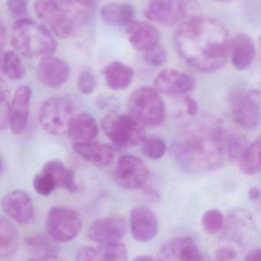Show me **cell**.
Returning <instances> with one entry per match:
<instances>
[{"label": "cell", "instance_id": "20", "mask_svg": "<svg viewBox=\"0 0 261 261\" xmlns=\"http://www.w3.org/2000/svg\"><path fill=\"white\" fill-rule=\"evenodd\" d=\"M73 148L83 159L99 168L108 167L114 158V151L110 146L96 141L77 143L73 144Z\"/></svg>", "mask_w": 261, "mask_h": 261}, {"label": "cell", "instance_id": "49", "mask_svg": "<svg viewBox=\"0 0 261 261\" xmlns=\"http://www.w3.org/2000/svg\"><path fill=\"white\" fill-rule=\"evenodd\" d=\"M133 261H156V260L150 256L141 255L133 259Z\"/></svg>", "mask_w": 261, "mask_h": 261}, {"label": "cell", "instance_id": "33", "mask_svg": "<svg viewBox=\"0 0 261 261\" xmlns=\"http://www.w3.org/2000/svg\"><path fill=\"white\" fill-rule=\"evenodd\" d=\"M225 219L220 210L213 208L204 213L202 225L204 231L208 234H216L223 228Z\"/></svg>", "mask_w": 261, "mask_h": 261}, {"label": "cell", "instance_id": "26", "mask_svg": "<svg viewBox=\"0 0 261 261\" xmlns=\"http://www.w3.org/2000/svg\"><path fill=\"white\" fill-rule=\"evenodd\" d=\"M135 11L127 3H109L101 10L102 19L107 24L114 26H125L133 21Z\"/></svg>", "mask_w": 261, "mask_h": 261}, {"label": "cell", "instance_id": "34", "mask_svg": "<svg viewBox=\"0 0 261 261\" xmlns=\"http://www.w3.org/2000/svg\"><path fill=\"white\" fill-rule=\"evenodd\" d=\"M33 187L35 191L40 196H49L58 187L49 175L41 171L34 177Z\"/></svg>", "mask_w": 261, "mask_h": 261}, {"label": "cell", "instance_id": "23", "mask_svg": "<svg viewBox=\"0 0 261 261\" xmlns=\"http://www.w3.org/2000/svg\"><path fill=\"white\" fill-rule=\"evenodd\" d=\"M104 80L112 90H123L130 87L134 77V71L124 63L114 61L104 69Z\"/></svg>", "mask_w": 261, "mask_h": 261}, {"label": "cell", "instance_id": "11", "mask_svg": "<svg viewBox=\"0 0 261 261\" xmlns=\"http://www.w3.org/2000/svg\"><path fill=\"white\" fill-rule=\"evenodd\" d=\"M127 231V224L119 216H107L97 219L87 230V239L99 245L121 242Z\"/></svg>", "mask_w": 261, "mask_h": 261}, {"label": "cell", "instance_id": "25", "mask_svg": "<svg viewBox=\"0 0 261 261\" xmlns=\"http://www.w3.org/2000/svg\"><path fill=\"white\" fill-rule=\"evenodd\" d=\"M41 171L49 175L58 187L65 189L70 193H77L79 190L75 173L61 161L58 160L48 161L43 166Z\"/></svg>", "mask_w": 261, "mask_h": 261}, {"label": "cell", "instance_id": "32", "mask_svg": "<svg viewBox=\"0 0 261 261\" xmlns=\"http://www.w3.org/2000/svg\"><path fill=\"white\" fill-rule=\"evenodd\" d=\"M141 150L149 159L156 161L164 156L167 151V145L159 137L147 136L141 143Z\"/></svg>", "mask_w": 261, "mask_h": 261}, {"label": "cell", "instance_id": "42", "mask_svg": "<svg viewBox=\"0 0 261 261\" xmlns=\"http://www.w3.org/2000/svg\"><path fill=\"white\" fill-rule=\"evenodd\" d=\"M96 248L93 247L84 246L78 250L75 261H95Z\"/></svg>", "mask_w": 261, "mask_h": 261}, {"label": "cell", "instance_id": "39", "mask_svg": "<svg viewBox=\"0 0 261 261\" xmlns=\"http://www.w3.org/2000/svg\"><path fill=\"white\" fill-rule=\"evenodd\" d=\"M26 243L31 250H35L38 252L45 251L48 254H50V250L53 248L50 243L44 237H41V236H32L28 238Z\"/></svg>", "mask_w": 261, "mask_h": 261}, {"label": "cell", "instance_id": "41", "mask_svg": "<svg viewBox=\"0 0 261 261\" xmlns=\"http://www.w3.org/2000/svg\"><path fill=\"white\" fill-rule=\"evenodd\" d=\"M217 261H232L237 257V253L230 247H221L215 253Z\"/></svg>", "mask_w": 261, "mask_h": 261}, {"label": "cell", "instance_id": "52", "mask_svg": "<svg viewBox=\"0 0 261 261\" xmlns=\"http://www.w3.org/2000/svg\"><path fill=\"white\" fill-rule=\"evenodd\" d=\"M260 44H261V35H260Z\"/></svg>", "mask_w": 261, "mask_h": 261}, {"label": "cell", "instance_id": "13", "mask_svg": "<svg viewBox=\"0 0 261 261\" xmlns=\"http://www.w3.org/2000/svg\"><path fill=\"white\" fill-rule=\"evenodd\" d=\"M260 107V104L251 99L248 93L236 94L231 101V114L234 122L243 129H256L261 122Z\"/></svg>", "mask_w": 261, "mask_h": 261}, {"label": "cell", "instance_id": "8", "mask_svg": "<svg viewBox=\"0 0 261 261\" xmlns=\"http://www.w3.org/2000/svg\"><path fill=\"white\" fill-rule=\"evenodd\" d=\"M34 11L38 19L58 38L65 39L75 27L55 0H35Z\"/></svg>", "mask_w": 261, "mask_h": 261}, {"label": "cell", "instance_id": "38", "mask_svg": "<svg viewBox=\"0 0 261 261\" xmlns=\"http://www.w3.org/2000/svg\"><path fill=\"white\" fill-rule=\"evenodd\" d=\"M144 61L152 67H159L167 61V53L163 47L157 45L148 51L144 52Z\"/></svg>", "mask_w": 261, "mask_h": 261}, {"label": "cell", "instance_id": "37", "mask_svg": "<svg viewBox=\"0 0 261 261\" xmlns=\"http://www.w3.org/2000/svg\"><path fill=\"white\" fill-rule=\"evenodd\" d=\"M1 102H0V124L1 129L4 130L9 126V90L4 81H1Z\"/></svg>", "mask_w": 261, "mask_h": 261}, {"label": "cell", "instance_id": "40", "mask_svg": "<svg viewBox=\"0 0 261 261\" xmlns=\"http://www.w3.org/2000/svg\"><path fill=\"white\" fill-rule=\"evenodd\" d=\"M29 0H8L7 7L10 13L15 17L24 18L27 12Z\"/></svg>", "mask_w": 261, "mask_h": 261}, {"label": "cell", "instance_id": "6", "mask_svg": "<svg viewBox=\"0 0 261 261\" xmlns=\"http://www.w3.org/2000/svg\"><path fill=\"white\" fill-rule=\"evenodd\" d=\"M102 128L116 145L124 148L141 144L147 137L145 126L131 114L108 115L103 119Z\"/></svg>", "mask_w": 261, "mask_h": 261}, {"label": "cell", "instance_id": "9", "mask_svg": "<svg viewBox=\"0 0 261 261\" xmlns=\"http://www.w3.org/2000/svg\"><path fill=\"white\" fill-rule=\"evenodd\" d=\"M149 176L150 170L147 164L133 155L121 156L113 173L116 184L127 190H137L145 187Z\"/></svg>", "mask_w": 261, "mask_h": 261}, {"label": "cell", "instance_id": "10", "mask_svg": "<svg viewBox=\"0 0 261 261\" xmlns=\"http://www.w3.org/2000/svg\"><path fill=\"white\" fill-rule=\"evenodd\" d=\"M186 14L185 0H151L144 12L150 21L164 26L179 24Z\"/></svg>", "mask_w": 261, "mask_h": 261}, {"label": "cell", "instance_id": "3", "mask_svg": "<svg viewBox=\"0 0 261 261\" xmlns=\"http://www.w3.org/2000/svg\"><path fill=\"white\" fill-rule=\"evenodd\" d=\"M12 30L11 44L21 56L44 58L56 50V41L44 24L21 18L14 23Z\"/></svg>", "mask_w": 261, "mask_h": 261}, {"label": "cell", "instance_id": "50", "mask_svg": "<svg viewBox=\"0 0 261 261\" xmlns=\"http://www.w3.org/2000/svg\"><path fill=\"white\" fill-rule=\"evenodd\" d=\"M258 202L259 205H260V210H261V196H260V199H259V201H258V202Z\"/></svg>", "mask_w": 261, "mask_h": 261}, {"label": "cell", "instance_id": "5", "mask_svg": "<svg viewBox=\"0 0 261 261\" xmlns=\"http://www.w3.org/2000/svg\"><path fill=\"white\" fill-rule=\"evenodd\" d=\"M130 114L144 126L157 127L165 117V107L156 89L142 87L135 90L128 102Z\"/></svg>", "mask_w": 261, "mask_h": 261}, {"label": "cell", "instance_id": "2", "mask_svg": "<svg viewBox=\"0 0 261 261\" xmlns=\"http://www.w3.org/2000/svg\"><path fill=\"white\" fill-rule=\"evenodd\" d=\"M227 132L220 120L204 116L188 123L173 143L171 151L179 165L186 172L212 171L223 163L226 151Z\"/></svg>", "mask_w": 261, "mask_h": 261}, {"label": "cell", "instance_id": "22", "mask_svg": "<svg viewBox=\"0 0 261 261\" xmlns=\"http://www.w3.org/2000/svg\"><path fill=\"white\" fill-rule=\"evenodd\" d=\"M67 133L74 144L93 141L98 134V122L92 115L80 113L72 121Z\"/></svg>", "mask_w": 261, "mask_h": 261}, {"label": "cell", "instance_id": "7", "mask_svg": "<svg viewBox=\"0 0 261 261\" xmlns=\"http://www.w3.org/2000/svg\"><path fill=\"white\" fill-rule=\"evenodd\" d=\"M82 219L79 213L67 206H54L47 213L45 228L54 242H72L81 231Z\"/></svg>", "mask_w": 261, "mask_h": 261}, {"label": "cell", "instance_id": "16", "mask_svg": "<svg viewBox=\"0 0 261 261\" xmlns=\"http://www.w3.org/2000/svg\"><path fill=\"white\" fill-rule=\"evenodd\" d=\"M70 72L69 64L64 60L50 55L41 58L37 68V76L43 85L56 89L67 82Z\"/></svg>", "mask_w": 261, "mask_h": 261}, {"label": "cell", "instance_id": "4", "mask_svg": "<svg viewBox=\"0 0 261 261\" xmlns=\"http://www.w3.org/2000/svg\"><path fill=\"white\" fill-rule=\"evenodd\" d=\"M76 105L67 96H55L43 102L38 112V122L46 132L62 135L68 132L75 119Z\"/></svg>", "mask_w": 261, "mask_h": 261}, {"label": "cell", "instance_id": "17", "mask_svg": "<svg viewBox=\"0 0 261 261\" xmlns=\"http://www.w3.org/2000/svg\"><path fill=\"white\" fill-rule=\"evenodd\" d=\"M130 229L134 239L141 243L153 240L159 231V221L154 212L145 206L136 207L130 213Z\"/></svg>", "mask_w": 261, "mask_h": 261}, {"label": "cell", "instance_id": "27", "mask_svg": "<svg viewBox=\"0 0 261 261\" xmlns=\"http://www.w3.org/2000/svg\"><path fill=\"white\" fill-rule=\"evenodd\" d=\"M239 168L245 175L261 173V135L245 147L239 159Z\"/></svg>", "mask_w": 261, "mask_h": 261}, {"label": "cell", "instance_id": "35", "mask_svg": "<svg viewBox=\"0 0 261 261\" xmlns=\"http://www.w3.org/2000/svg\"><path fill=\"white\" fill-rule=\"evenodd\" d=\"M245 147V139L242 135L227 132L226 151L231 159H239Z\"/></svg>", "mask_w": 261, "mask_h": 261}, {"label": "cell", "instance_id": "29", "mask_svg": "<svg viewBox=\"0 0 261 261\" xmlns=\"http://www.w3.org/2000/svg\"><path fill=\"white\" fill-rule=\"evenodd\" d=\"M253 225L252 217L245 210H234L230 213L228 219V233L234 240L242 239V230L250 228Z\"/></svg>", "mask_w": 261, "mask_h": 261}, {"label": "cell", "instance_id": "45", "mask_svg": "<svg viewBox=\"0 0 261 261\" xmlns=\"http://www.w3.org/2000/svg\"><path fill=\"white\" fill-rule=\"evenodd\" d=\"M261 196V190L259 187H253L248 191V198L252 202H257Z\"/></svg>", "mask_w": 261, "mask_h": 261}, {"label": "cell", "instance_id": "18", "mask_svg": "<svg viewBox=\"0 0 261 261\" xmlns=\"http://www.w3.org/2000/svg\"><path fill=\"white\" fill-rule=\"evenodd\" d=\"M32 90L26 85L16 89L9 107V126L12 133L20 135L29 122Z\"/></svg>", "mask_w": 261, "mask_h": 261}, {"label": "cell", "instance_id": "21", "mask_svg": "<svg viewBox=\"0 0 261 261\" xmlns=\"http://www.w3.org/2000/svg\"><path fill=\"white\" fill-rule=\"evenodd\" d=\"M231 51L233 66L239 70H246L255 59V44L246 34L234 37L231 43Z\"/></svg>", "mask_w": 261, "mask_h": 261}, {"label": "cell", "instance_id": "44", "mask_svg": "<svg viewBox=\"0 0 261 261\" xmlns=\"http://www.w3.org/2000/svg\"><path fill=\"white\" fill-rule=\"evenodd\" d=\"M27 261H65V260L56 254H50L38 256V257L29 259Z\"/></svg>", "mask_w": 261, "mask_h": 261}, {"label": "cell", "instance_id": "43", "mask_svg": "<svg viewBox=\"0 0 261 261\" xmlns=\"http://www.w3.org/2000/svg\"><path fill=\"white\" fill-rule=\"evenodd\" d=\"M185 104L188 116H192V117L197 116L199 110V103L194 98L190 96H185Z\"/></svg>", "mask_w": 261, "mask_h": 261}, {"label": "cell", "instance_id": "15", "mask_svg": "<svg viewBox=\"0 0 261 261\" xmlns=\"http://www.w3.org/2000/svg\"><path fill=\"white\" fill-rule=\"evenodd\" d=\"M155 89L168 96L188 94L195 87L194 80L186 73L174 69L159 72L154 79Z\"/></svg>", "mask_w": 261, "mask_h": 261}, {"label": "cell", "instance_id": "19", "mask_svg": "<svg viewBox=\"0 0 261 261\" xmlns=\"http://www.w3.org/2000/svg\"><path fill=\"white\" fill-rule=\"evenodd\" d=\"M126 32L132 47L139 51L144 53L159 45V31L150 23L132 21L126 27Z\"/></svg>", "mask_w": 261, "mask_h": 261}, {"label": "cell", "instance_id": "30", "mask_svg": "<svg viewBox=\"0 0 261 261\" xmlns=\"http://www.w3.org/2000/svg\"><path fill=\"white\" fill-rule=\"evenodd\" d=\"M1 69L3 73L9 79L13 81L21 79L26 72L21 59L18 58L17 54L10 50H8L2 55Z\"/></svg>", "mask_w": 261, "mask_h": 261}, {"label": "cell", "instance_id": "1", "mask_svg": "<svg viewBox=\"0 0 261 261\" xmlns=\"http://www.w3.org/2000/svg\"><path fill=\"white\" fill-rule=\"evenodd\" d=\"M178 55L188 66L202 73L222 68L231 50L225 26L210 17H191L178 28L173 36Z\"/></svg>", "mask_w": 261, "mask_h": 261}, {"label": "cell", "instance_id": "14", "mask_svg": "<svg viewBox=\"0 0 261 261\" xmlns=\"http://www.w3.org/2000/svg\"><path fill=\"white\" fill-rule=\"evenodd\" d=\"M2 208L11 219L20 225H29L35 219L33 202L23 190H13L2 199Z\"/></svg>", "mask_w": 261, "mask_h": 261}, {"label": "cell", "instance_id": "48", "mask_svg": "<svg viewBox=\"0 0 261 261\" xmlns=\"http://www.w3.org/2000/svg\"><path fill=\"white\" fill-rule=\"evenodd\" d=\"M6 35H7V32H6V26L4 25L3 21H1V24H0V41L1 42L0 43H1L2 48L6 43Z\"/></svg>", "mask_w": 261, "mask_h": 261}, {"label": "cell", "instance_id": "47", "mask_svg": "<svg viewBox=\"0 0 261 261\" xmlns=\"http://www.w3.org/2000/svg\"><path fill=\"white\" fill-rule=\"evenodd\" d=\"M248 96L254 99L256 102H258L261 105V91L258 90H252L248 92Z\"/></svg>", "mask_w": 261, "mask_h": 261}, {"label": "cell", "instance_id": "12", "mask_svg": "<svg viewBox=\"0 0 261 261\" xmlns=\"http://www.w3.org/2000/svg\"><path fill=\"white\" fill-rule=\"evenodd\" d=\"M158 261H207L190 237H177L165 242L157 253Z\"/></svg>", "mask_w": 261, "mask_h": 261}, {"label": "cell", "instance_id": "51", "mask_svg": "<svg viewBox=\"0 0 261 261\" xmlns=\"http://www.w3.org/2000/svg\"><path fill=\"white\" fill-rule=\"evenodd\" d=\"M214 1H216V2H224V1H228V0H214Z\"/></svg>", "mask_w": 261, "mask_h": 261}, {"label": "cell", "instance_id": "28", "mask_svg": "<svg viewBox=\"0 0 261 261\" xmlns=\"http://www.w3.org/2000/svg\"><path fill=\"white\" fill-rule=\"evenodd\" d=\"M18 233L13 224L5 218H0V256L2 258L12 257L18 247Z\"/></svg>", "mask_w": 261, "mask_h": 261}, {"label": "cell", "instance_id": "31", "mask_svg": "<svg viewBox=\"0 0 261 261\" xmlns=\"http://www.w3.org/2000/svg\"><path fill=\"white\" fill-rule=\"evenodd\" d=\"M96 248L95 261H127L128 252L124 244L99 245Z\"/></svg>", "mask_w": 261, "mask_h": 261}, {"label": "cell", "instance_id": "24", "mask_svg": "<svg viewBox=\"0 0 261 261\" xmlns=\"http://www.w3.org/2000/svg\"><path fill=\"white\" fill-rule=\"evenodd\" d=\"M75 27L85 23L94 10L96 0H55Z\"/></svg>", "mask_w": 261, "mask_h": 261}, {"label": "cell", "instance_id": "46", "mask_svg": "<svg viewBox=\"0 0 261 261\" xmlns=\"http://www.w3.org/2000/svg\"><path fill=\"white\" fill-rule=\"evenodd\" d=\"M245 261H261V248H256L250 251Z\"/></svg>", "mask_w": 261, "mask_h": 261}, {"label": "cell", "instance_id": "36", "mask_svg": "<svg viewBox=\"0 0 261 261\" xmlns=\"http://www.w3.org/2000/svg\"><path fill=\"white\" fill-rule=\"evenodd\" d=\"M96 76L93 71L85 70L81 72L77 82V87L81 94H92L96 89Z\"/></svg>", "mask_w": 261, "mask_h": 261}]
</instances>
